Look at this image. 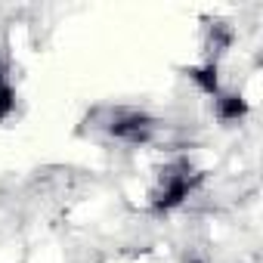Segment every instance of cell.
<instances>
[{
	"instance_id": "cell-1",
	"label": "cell",
	"mask_w": 263,
	"mask_h": 263,
	"mask_svg": "<svg viewBox=\"0 0 263 263\" xmlns=\"http://www.w3.org/2000/svg\"><path fill=\"white\" fill-rule=\"evenodd\" d=\"M87 124L124 146H149L161 134V121L134 105H99L87 115Z\"/></svg>"
},
{
	"instance_id": "cell-2",
	"label": "cell",
	"mask_w": 263,
	"mask_h": 263,
	"mask_svg": "<svg viewBox=\"0 0 263 263\" xmlns=\"http://www.w3.org/2000/svg\"><path fill=\"white\" fill-rule=\"evenodd\" d=\"M201 183H204V174L195 171L186 158H177V161H171V164L161 167L155 186L149 189V208L155 214H171L189 195H195Z\"/></svg>"
},
{
	"instance_id": "cell-3",
	"label": "cell",
	"mask_w": 263,
	"mask_h": 263,
	"mask_svg": "<svg viewBox=\"0 0 263 263\" xmlns=\"http://www.w3.org/2000/svg\"><path fill=\"white\" fill-rule=\"evenodd\" d=\"M232 44H235V28L229 25V22H208V28H204V44H201V50H204V62H214V65H220V59L232 50Z\"/></svg>"
},
{
	"instance_id": "cell-4",
	"label": "cell",
	"mask_w": 263,
	"mask_h": 263,
	"mask_svg": "<svg viewBox=\"0 0 263 263\" xmlns=\"http://www.w3.org/2000/svg\"><path fill=\"white\" fill-rule=\"evenodd\" d=\"M211 105H214V118L220 124H238V121H245L251 115V102L238 90H220L211 99Z\"/></svg>"
},
{
	"instance_id": "cell-5",
	"label": "cell",
	"mask_w": 263,
	"mask_h": 263,
	"mask_svg": "<svg viewBox=\"0 0 263 263\" xmlns=\"http://www.w3.org/2000/svg\"><path fill=\"white\" fill-rule=\"evenodd\" d=\"M183 74L204 93V96H217L220 90H223V84H220V65H214V62H201V65H186L183 68Z\"/></svg>"
},
{
	"instance_id": "cell-6",
	"label": "cell",
	"mask_w": 263,
	"mask_h": 263,
	"mask_svg": "<svg viewBox=\"0 0 263 263\" xmlns=\"http://www.w3.org/2000/svg\"><path fill=\"white\" fill-rule=\"evenodd\" d=\"M13 111H16V90H13L10 81H4V84H0V124L10 121Z\"/></svg>"
},
{
	"instance_id": "cell-7",
	"label": "cell",
	"mask_w": 263,
	"mask_h": 263,
	"mask_svg": "<svg viewBox=\"0 0 263 263\" xmlns=\"http://www.w3.org/2000/svg\"><path fill=\"white\" fill-rule=\"evenodd\" d=\"M7 81V68H4V59H0V84Z\"/></svg>"
},
{
	"instance_id": "cell-8",
	"label": "cell",
	"mask_w": 263,
	"mask_h": 263,
	"mask_svg": "<svg viewBox=\"0 0 263 263\" xmlns=\"http://www.w3.org/2000/svg\"><path fill=\"white\" fill-rule=\"evenodd\" d=\"M192 263H201V260H192Z\"/></svg>"
}]
</instances>
